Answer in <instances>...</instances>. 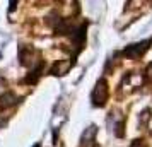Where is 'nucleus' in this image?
Listing matches in <instances>:
<instances>
[{
    "label": "nucleus",
    "instance_id": "obj_2",
    "mask_svg": "<svg viewBox=\"0 0 152 147\" xmlns=\"http://www.w3.org/2000/svg\"><path fill=\"white\" fill-rule=\"evenodd\" d=\"M15 103H17V98L12 92H5L0 96V108H9V106H14Z\"/></svg>",
    "mask_w": 152,
    "mask_h": 147
},
{
    "label": "nucleus",
    "instance_id": "obj_3",
    "mask_svg": "<svg viewBox=\"0 0 152 147\" xmlns=\"http://www.w3.org/2000/svg\"><path fill=\"white\" fill-rule=\"evenodd\" d=\"M132 147H144V140H135L132 144Z\"/></svg>",
    "mask_w": 152,
    "mask_h": 147
},
{
    "label": "nucleus",
    "instance_id": "obj_1",
    "mask_svg": "<svg viewBox=\"0 0 152 147\" xmlns=\"http://www.w3.org/2000/svg\"><path fill=\"white\" fill-rule=\"evenodd\" d=\"M92 99H94V105L97 106H103L108 99V84L106 80H99L96 86V91L92 94Z\"/></svg>",
    "mask_w": 152,
    "mask_h": 147
}]
</instances>
